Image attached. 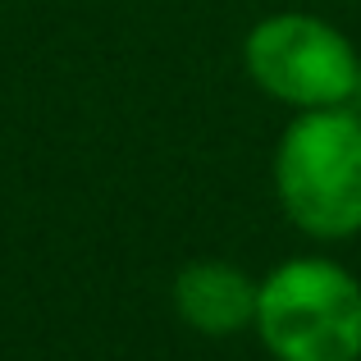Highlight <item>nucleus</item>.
<instances>
[{"label": "nucleus", "instance_id": "20e7f679", "mask_svg": "<svg viewBox=\"0 0 361 361\" xmlns=\"http://www.w3.org/2000/svg\"><path fill=\"white\" fill-rule=\"evenodd\" d=\"M256 288L261 279L220 256H202L188 261L169 283V302H174L178 320L202 338H233L256 325Z\"/></svg>", "mask_w": 361, "mask_h": 361}, {"label": "nucleus", "instance_id": "7ed1b4c3", "mask_svg": "<svg viewBox=\"0 0 361 361\" xmlns=\"http://www.w3.org/2000/svg\"><path fill=\"white\" fill-rule=\"evenodd\" d=\"M243 69L270 101L298 110L353 106L361 55L353 37L307 9H279L247 27Z\"/></svg>", "mask_w": 361, "mask_h": 361}, {"label": "nucleus", "instance_id": "f257e3e1", "mask_svg": "<svg viewBox=\"0 0 361 361\" xmlns=\"http://www.w3.org/2000/svg\"><path fill=\"white\" fill-rule=\"evenodd\" d=\"M274 197L298 233L343 243L361 233V115L353 106L298 110L270 160Z\"/></svg>", "mask_w": 361, "mask_h": 361}, {"label": "nucleus", "instance_id": "f03ea898", "mask_svg": "<svg viewBox=\"0 0 361 361\" xmlns=\"http://www.w3.org/2000/svg\"><path fill=\"white\" fill-rule=\"evenodd\" d=\"M252 329L274 361H361V279L329 256H288L261 274Z\"/></svg>", "mask_w": 361, "mask_h": 361}]
</instances>
